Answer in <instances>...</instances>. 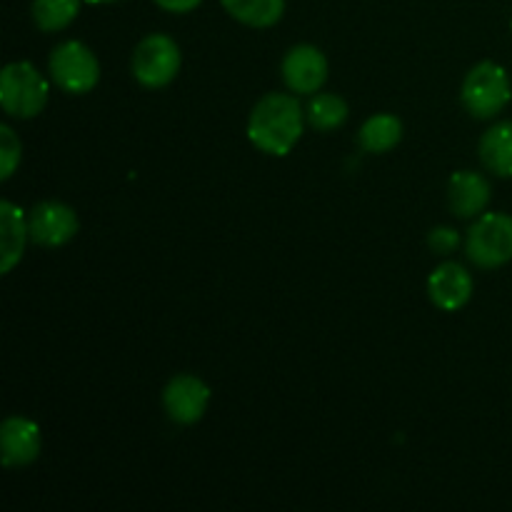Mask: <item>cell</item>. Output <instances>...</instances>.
Returning <instances> with one entry per match:
<instances>
[{"instance_id":"cell-1","label":"cell","mask_w":512,"mask_h":512,"mask_svg":"<svg viewBox=\"0 0 512 512\" xmlns=\"http://www.w3.org/2000/svg\"><path fill=\"white\" fill-rule=\"evenodd\" d=\"M303 135V108L288 93H268L248 118V138L268 155H288Z\"/></svg>"},{"instance_id":"cell-2","label":"cell","mask_w":512,"mask_h":512,"mask_svg":"<svg viewBox=\"0 0 512 512\" xmlns=\"http://www.w3.org/2000/svg\"><path fill=\"white\" fill-rule=\"evenodd\" d=\"M48 80L28 60H18L3 68L0 75V105L15 120H30L48 105Z\"/></svg>"},{"instance_id":"cell-3","label":"cell","mask_w":512,"mask_h":512,"mask_svg":"<svg viewBox=\"0 0 512 512\" xmlns=\"http://www.w3.org/2000/svg\"><path fill=\"white\" fill-rule=\"evenodd\" d=\"M460 98H463L465 110L473 118H495L512 98V85L503 65L483 60L475 68H470V73L463 80Z\"/></svg>"},{"instance_id":"cell-4","label":"cell","mask_w":512,"mask_h":512,"mask_svg":"<svg viewBox=\"0 0 512 512\" xmlns=\"http://www.w3.org/2000/svg\"><path fill=\"white\" fill-rule=\"evenodd\" d=\"M470 263L483 270L500 268L512 260V215L485 213L475 220L465 238Z\"/></svg>"},{"instance_id":"cell-5","label":"cell","mask_w":512,"mask_h":512,"mask_svg":"<svg viewBox=\"0 0 512 512\" xmlns=\"http://www.w3.org/2000/svg\"><path fill=\"white\" fill-rule=\"evenodd\" d=\"M50 78L70 95H83L98 85L100 63L93 50L80 40H65L50 53Z\"/></svg>"},{"instance_id":"cell-6","label":"cell","mask_w":512,"mask_h":512,"mask_svg":"<svg viewBox=\"0 0 512 512\" xmlns=\"http://www.w3.org/2000/svg\"><path fill=\"white\" fill-rule=\"evenodd\" d=\"M183 55L170 35L153 33L133 50V78L145 88H165L180 73Z\"/></svg>"},{"instance_id":"cell-7","label":"cell","mask_w":512,"mask_h":512,"mask_svg":"<svg viewBox=\"0 0 512 512\" xmlns=\"http://www.w3.org/2000/svg\"><path fill=\"white\" fill-rule=\"evenodd\" d=\"M80 228V220L70 205L58 200H45L38 203L28 215L30 243L43 245V248H60L70 243Z\"/></svg>"},{"instance_id":"cell-8","label":"cell","mask_w":512,"mask_h":512,"mask_svg":"<svg viewBox=\"0 0 512 512\" xmlns=\"http://www.w3.org/2000/svg\"><path fill=\"white\" fill-rule=\"evenodd\" d=\"M285 85L298 95H315L328 80V58L308 43L293 45L280 65Z\"/></svg>"},{"instance_id":"cell-9","label":"cell","mask_w":512,"mask_h":512,"mask_svg":"<svg viewBox=\"0 0 512 512\" xmlns=\"http://www.w3.org/2000/svg\"><path fill=\"white\" fill-rule=\"evenodd\" d=\"M210 388L195 375H175L163 390V408L175 425H193L205 415Z\"/></svg>"},{"instance_id":"cell-10","label":"cell","mask_w":512,"mask_h":512,"mask_svg":"<svg viewBox=\"0 0 512 512\" xmlns=\"http://www.w3.org/2000/svg\"><path fill=\"white\" fill-rule=\"evenodd\" d=\"M428 293L435 308L455 313V310L465 308L468 300L473 298V278L460 263H443L430 275Z\"/></svg>"},{"instance_id":"cell-11","label":"cell","mask_w":512,"mask_h":512,"mask_svg":"<svg viewBox=\"0 0 512 512\" xmlns=\"http://www.w3.org/2000/svg\"><path fill=\"white\" fill-rule=\"evenodd\" d=\"M0 450L5 468H25L40 455V428L28 418H8L0 428Z\"/></svg>"},{"instance_id":"cell-12","label":"cell","mask_w":512,"mask_h":512,"mask_svg":"<svg viewBox=\"0 0 512 512\" xmlns=\"http://www.w3.org/2000/svg\"><path fill=\"white\" fill-rule=\"evenodd\" d=\"M448 203L458 218L468 220L483 213L490 203V183L475 170L453 173L448 183Z\"/></svg>"},{"instance_id":"cell-13","label":"cell","mask_w":512,"mask_h":512,"mask_svg":"<svg viewBox=\"0 0 512 512\" xmlns=\"http://www.w3.org/2000/svg\"><path fill=\"white\" fill-rule=\"evenodd\" d=\"M28 240V220L23 218V210L10 200H3L0 203V273L8 275L20 263Z\"/></svg>"},{"instance_id":"cell-14","label":"cell","mask_w":512,"mask_h":512,"mask_svg":"<svg viewBox=\"0 0 512 512\" xmlns=\"http://www.w3.org/2000/svg\"><path fill=\"white\" fill-rule=\"evenodd\" d=\"M480 160L490 173L512 178V120L495 123L480 138Z\"/></svg>"},{"instance_id":"cell-15","label":"cell","mask_w":512,"mask_h":512,"mask_svg":"<svg viewBox=\"0 0 512 512\" xmlns=\"http://www.w3.org/2000/svg\"><path fill=\"white\" fill-rule=\"evenodd\" d=\"M403 140V123L390 113H378L363 123L358 133V143L365 153L383 155L393 150Z\"/></svg>"},{"instance_id":"cell-16","label":"cell","mask_w":512,"mask_h":512,"mask_svg":"<svg viewBox=\"0 0 512 512\" xmlns=\"http://www.w3.org/2000/svg\"><path fill=\"white\" fill-rule=\"evenodd\" d=\"M230 18L250 28H270L285 13V0H220Z\"/></svg>"},{"instance_id":"cell-17","label":"cell","mask_w":512,"mask_h":512,"mask_svg":"<svg viewBox=\"0 0 512 512\" xmlns=\"http://www.w3.org/2000/svg\"><path fill=\"white\" fill-rule=\"evenodd\" d=\"M80 3L83 0H33V23L43 33H58L78 18Z\"/></svg>"},{"instance_id":"cell-18","label":"cell","mask_w":512,"mask_h":512,"mask_svg":"<svg viewBox=\"0 0 512 512\" xmlns=\"http://www.w3.org/2000/svg\"><path fill=\"white\" fill-rule=\"evenodd\" d=\"M308 123L320 133L340 128L348 120V103L340 95L333 93H315L308 105Z\"/></svg>"},{"instance_id":"cell-19","label":"cell","mask_w":512,"mask_h":512,"mask_svg":"<svg viewBox=\"0 0 512 512\" xmlns=\"http://www.w3.org/2000/svg\"><path fill=\"white\" fill-rule=\"evenodd\" d=\"M20 155H23V145L15 130L10 125H0V180H8L20 165Z\"/></svg>"},{"instance_id":"cell-20","label":"cell","mask_w":512,"mask_h":512,"mask_svg":"<svg viewBox=\"0 0 512 512\" xmlns=\"http://www.w3.org/2000/svg\"><path fill=\"white\" fill-rule=\"evenodd\" d=\"M428 245L433 253L438 255H450L460 245V235L455 228H448V225H440V228H433L428 235Z\"/></svg>"},{"instance_id":"cell-21","label":"cell","mask_w":512,"mask_h":512,"mask_svg":"<svg viewBox=\"0 0 512 512\" xmlns=\"http://www.w3.org/2000/svg\"><path fill=\"white\" fill-rule=\"evenodd\" d=\"M155 3L160 5L163 10H168V13H190V10L198 8L203 0H155Z\"/></svg>"},{"instance_id":"cell-22","label":"cell","mask_w":512,"mask_h":512,"mask_svg":"<svg viewBox=\"0 0 512 512\" xmlns=\"http://www.w3.org/2000/svg\"><path fill=\"white\" fill-rule=\"evenodd\" d=\"M85 3H115V0H85Z\"/></svg>"}]
</instances>
